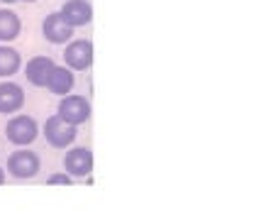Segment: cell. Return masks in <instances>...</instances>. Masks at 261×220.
I'll list each match as a JSON object with an SVG mask.
<instances>
[{"label": "cell", "mask_w": 261, "mask_h": 220, "mask_svg": "<svg viewBox=\"0 0 261 220\" xmlns=\"http://www.w3.org/2000/svg\"><path fill=\"white\" fill-rule=\"evenodd\" d=\"M24 105V91L22 86L12 81L0 83V113L3 115H15L17 110H22Z\"/></svg>", "instance_id": "30bf717a"}, {"label": "cell", "mask_w": 261, "mask_h": 220, "mask_svg": "<svg viewBox=\"0 0 261 220\" xmlns=\"http://www.w3.org/2000/svg\"><path fill=\"white\" fill-rule=\"evenodd\" d=\"M5 137L15 147H27V144H32L34 139L39 137V125L30 115H15L5 125Z\"/></svg>", "instance_id": "6da1fadb"}, {"label": "cell", "mask_w": 261, "mask_h": 220, "mask_svg": "<svg viewBox=\"0 0 261 220\" xmlns=\"http://www.w3.org/2000/svg\"><path fill=\"white\" fill-rule=\"evenodd\" d=\"M54 59L49 57H34L27 61V66H24V79L37 86V88H46V81H49V76H51V71H54Z\"/></svg>", "instance_id": "9c48e42d"}, {"label": "cell", "mask_w": 261, "mask_h": 220, "mask_svg": "<svg viewBox=\"0 0 261 220\" xmlns=\"http://www.w3.org/2000/svg\"><path fill=\"white\" fill-rule=\"evenodd\" d=\"M39 154L27 147H20L12 154H8V174L15 176V179H32V176L39 174Z\"/></svg>", "instance_id": "3957f363"}, {"label": "cell", "mask_w": 261, "mask_h": 220, "mask_svg": "<svg viewBox=\"0 0 261 220\" xmlns=\"http://www.w3.org/2000/svg\"><path fill=\"white\" fill-rule=\"evenodd\" d=\"M20 69H22V57H20V52L10 44H0V79L15 76Z\"/></svg>", "instance_id": "4fadbf2b"}, {"label": "cell", "mask_w": 261, "mask_h": 220, "mask_svg": "<svg viewBox=\"0 0 261 220\" xmlns=\"http://www.w3.org/2000/svg\"><path fill=\"white\" fill-rule=\"evenodd\" d=\"M57 115L79 128V125H83V123L91 120L93 108H91V103H88L86 95H71V93H68V95H64V98L59 101Z\"/></svg>", "instance_id": "7a4b0ae2"}, {"label": "cell", "mask_w": 261, "mask_h": 220, "mask_svg": "<svg viewBox=\"0 0 261 220\" xmlns=\"http://www.w3.org/2000/svg\"><path fill=\"white\" fill-rule=\"evenodd\" d=\"M46 184L49 186H71L73 179H71V174H51L46 179Z\"/></svg>", "instance_id": "5bb4252c"}, {"label": "cell", "mask_w": 261, "mask_h": 220, "mask_svg": "<svg viewBox=\"0 0 261 220\" xmlns=\"http://www.w3.org/2000/svg\"><path fill=\"white\" fill-rule=\"evenodd\" d=\"M64 169L71 176H88L93 172V152L86 147H73L64 157Z\"/></svg>", "instance_id": "ba28073f"}, {"label": "cell", "mask_w": 261, "mask_h": 220, "mask_svg": "<svg viewBox=\"0 0 261 220\" xmlns=\"http://www.w3.org/2000/svg\"><path fill=\"white\" fill-rule=\"evenodd\" d=\"M59 15L64 17V22L68 27H86L93 22V5L88 0H66L64 8L59 10Z\"/></svg>", "instance_id": "52a82bcc"}, {"label": "cell", "mask_w": 261, "mask_h": 220, "mask_svg": "<svg viewBox=\"0 0 261 220\" xmlns=\"http://www.w3.org/2000/svg\"><path fill=\"white\" fill-rule=\"evenodd\" d=\"M0 3H5V5H12V3H17V0H0Z\"/></svg>", "instance_id": "2e32d148"}, {"label": "cell", "mask_w": 261, "mask_h": 220, "mask_svg": "<svg viewBox=\"0 0 261 220\" xmlns=\"http://www.w3.org/2000/svg\"><path fill=\"white\" fill-rule=\"evenodd\" d=\"M73 86H76V76H73V71L68 66H54L49 81H46V88L54 95H68L73 91Z\"/></svg>", "instance_id": "8fae6325"}, {"label": "cell", "mask_w": 261, "mask_h": 220, "mask_svg": "<svg viewBox=\"0 0 261 220\" xmlns=\"http://www.w3.org/2000/svg\"><path fill=\"white\" fill-rule=\"evenodd\" d=\"M42 35L51 44H68L73 39V27H68L59 12H49L42 20Z\"/></svg>", "instance_id": "8992f818"}, {"label": "cell", "mask_w": 261, "mask_h": 220, "mask_svg": "<svg viewBox=\"0 0 261 220\" xmlns=\"http://www.w3.org/2000/svg\"><path fill=\"white\" fill-rule=\"evenodd\" d=\"M5 184V169H3V166H0V186Z\"/></svg>", "instance_id": "9a60e30c"}, {"label": "cell", "mask_w": 261, "mask_h": 220, "mask_svg": "<svg viewBox=\"0 0 261 220\" xmlns=\"http://www.w3.org/2000/svg\"><path fill=\"white\" fill-rule=\"evenodd\" d=\"M17 3H37V0H17Z\"/></svg>", "instance_id": "e0dca14e"}, {"label": "cell", "mask_w": 261, "mask_h": 220, "mask_svg": "<svg viewBox=\"0 0 261 220\" xmlns=\"http://www.w3.org/2000/svg\"><path fill=\"white\" fill-rule=\"evenodd\" d=\"M64 61L71 71H88L93 66V44L88 39H71L64 49Z\"/></svg>", "instance_id": "5b68a950"}, {"label": "cell", "mask_w": 261, "mask_h": 220, "mask_svg": "<svg viewBox=\"0 0 261 220\" xmlns=\"http://www.w3.org/2000/svg\"><path fill=\"white\" fill-rule=\"evenodd\" d=\"M44 137L54 150H66V147H71L76 142L79 135H76V125H71L64 117L54 115L44 123Z\"/></svg>", "instance_id": "277c9868"}, {"label": "cell", "mask_w": 261, "mask_h": 220, "mask_svg": "<svg viewBox=\"0 0 261 220\" xmlns=\"http://www.w3.org/2000/svg\"><path fill=\"white\" fill-rule=\"evenodd\" d=\"M22 32V20L17 12L3 8L0 10V44H10L12 39H17Z\"/></svg>", "instance_id": "7c38bea8"}]
</instances>
